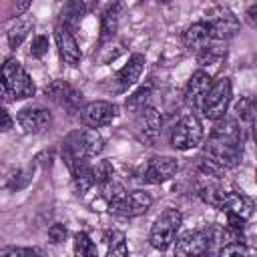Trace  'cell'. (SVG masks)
Returning <instances> with one entry per match:
<instances>
[{
  "label": "cell",
  "mask_w": 257,
  "mask_h": 257,
  "mask_svg": "<svg viewBox=\"0 0 257 257\" xmlns=\"http://www.w3.org/2000/svg\"><path fill=\"white\" fill-rule=\"evenodd\" d=\"M116 116V106L108 100H92L86 102L80 110V118L84 122V126L88 128H100L106 126L114 120Z\"/></svg>",
  "instance_id": "cell-11"
},
{
  "label": "cell",
  "mask_w": 257,
  "mask_h": 257,
  "mask_svg": "<svg viewBox=\"0 0 257 257\" xmlns=\"http://www.w3.org/2000/svg\"><path fill=\"white\" fill-rule=\"evenodd\" d=\"M14 126V120H12V116H10V112L0 104V133H6V131H10Z\"/></svg>",
  "instance_id": "cell-34"
},
{
  "label": "cell",
  "mask_w": 257,
  "mask_h": 257,
  "mask_svg": "<svg viewBox=\"0 0 257 257\" xmlns=\"http://www.w3.org/2000/svg\"><path fill=\"white\" fill-rule=\"evenodd\" d=\"M231 96H233L231 78L223 76V78H219L217 82H211V88L207 90V94H205V98H203V104H201L203 114H205L209 120H219V118H223L225 112H227V108H229Z\"/></svg>",
  "instance_id": "cell-4"
},
{
  "label": "cell",
  "mask_w": 257,
  "mask_h": 257,
  "mask_svg": "<svg viewBox=\"0 0 257 257\" xmlns=\"http://www.w3.org/2000/svg\"><path fill=\"white\" fill-rule=\"evenodd\" d=\"M209 88H211V74L203 68L195 70L187 82V88H185V102L191 108H201L203 98H205Z\"/></svg>",
  "instance_id": "cell-15"
},
{
  "label": "cell",
  "mask_w": 257,
  "mask_h": 257,
  "mask_svg": "<svg viewBox=\"0 0 257 257\" xmlns=\"http://www.w3.org/2000/svg\"><path fill=\"white\" fill-rule=\"evenodd\" d=\"M143 68H145V56L143 54H133L131 58H128V62L112 76V78H108V90L110 92H124L128 86H133L137 80H139V76L143 74Z\"/></svg>",
  "instance_id": "cell-10"
},
{
  "label": "cell",
  "mask_w": 257,
  "mask_h": 257,
  "mask_svg": "<svg viewBox=\"0 0 257 257\" xmlns=\"http://www.w3.org/2000/svg\"><path fill=\"white\" fill-rule=\"evenodd\" d=\"M181 221H183V217H181V213L177 209H165L155 219V223L151 227V233H149L151 245L155 249H161V251L169 249L173 245L175 237H177V231L181 227Z\"/></svg>",
  "instance_id": "cell-5"
},
{
  "label": "cell",
  "mask_w": 257,
  "mask_h": 257,
  "mask_svg": "<svg viewBox=\"0 0 257 257\" xmlns=\"http://www.w3.org/2000/svg\"><path fill=\"white\" fill-rule=\"evenodd\" d=\"M94 243L90 241V237L84 233V231H80V233H76L74 235V253L76 255H80V257H86V255H94Z\"/></svg>",
  "instance_id": "cell-28"
},
{
  "label": "cell",
  "mask_w": 257,
  "mask_h": 257,
  "mask_svg": "<svg viewBox=\"0 0 257 257\" xmlns=\"http://www.w3.org/2000/svg\"><path fill=\"white\" fill-rule=\"evenodd\" d=\"M177 255H203L209 253V239L205 229H195V231H185L175 245Z\"/></svg>",
  "instance_id": "cell-17"
},
{
  "label": "cell",
  "mask_w": 257,
  "mask_h": 257,
  "mask_svg": "<svg viewBox=\"0 0 257 257\" xmlns=\"http://www.w3.org/2000/svg\"><path fill=\"white\" fill-rule=\"evenodd\" d=\"M153 205V197L147 191H131L124 193L118 201L108 203V211L118 215V217H139L145 215Z\"/></svg>",
  "instance_id": "cell-8"
},
{
  "label": "cell",
  "mask_w": 257,
  "mask_h": 257,
  "mask_svg": "<svg viewBox=\"0 0 257 257\" xmlns=\"http://www.w3.org/2000/svg\"><path fill=\"white\" fill-rule=\"evenodd\" d=\"M217 253H219L221 257H231V255H247L249 249L245 247L243 241H229V243L221 245V247L217 249Z\"/></svg>",
  "instance_id": "cell-29"
},
{
  "label": "cell",
  "mask_w": 257,
  "mask_h": 257,
  "mask_svg": "<svg viewBox=\"0 0 257 257\" xmlns=\"http://www.w3.org/2000/svg\"><path fill=\"white\" fill-rule=\"evenodd\" d=\"M199 54H197V60H199V64H213V62H217L223 54H225V48H221L219 44H207V46H203L201 50H197Z\"/></svg>",
  "instance_id": "cell-26"
},
{
  "label": "cell",
  "mask_w": 257,
  "mask_h": 257,
  "mask_svg": "<svg viewBox=\"0 0 257 257\" xmlns=\"http://www.w3.org/2000/svg\"><path fill=\"white\" fill-rule=\"evenodd\" d=\"M0 255H44V251L38 247H4Z\"/></svg>",
  "instance_id": "cell-31"
},
{
  "label": "cell",
  "mask_w": 257,
  "mask_h": 257,
  "mask_svg": "<svg viewBox=\"0 0 257 257\" xmlns=\"http://www.w3.org/2000/svg\"><path fill=\"white\" fill-rule=\"evenodd\" d=\"M203 141V124L195 114H185L179 118V122L173 126L171 133V145L179 151H189L199 147Z\"/></svg>",
  "instance_id": "cell-6"
},
{
  "label": "cell",
  "mask_w": 257,
  "mask_h": 257,
  "mask_svg": "<svg viewBox=\"0 0 257 257\" xmlns=\"http://www.w3.org/2000/svg\"><path fill=\"white\" fill-rule=\"evenodd\" d=\"M237 116H239V120H241V131H243V126L247 128V131H251V126H253V116H255V104H253V100L251 98H241L239 100V104H237Z\"/></svg>",
  "instance_id": "cell-25"
},
{
  "label": "cell",
  "mask_w": 257,
  "mask_h": 257,
  "mask_svg": "<svg viewBox=\"0 0 257 257\" xmlns=\"http://www.w3.org/2000/svg\"><path fill=\"white\" fill-rule=\"evenodd\" d=\"M18 124L28 135H40L52 124V114L42 106H30L22 108L18 112Z\"/></svg>",
  "instance_id": "cell-13"
},
{
  "label": "cell",
  "mask_w": 257,
  "mask_h": 257,
  "mask_svg": "<svg viewBox=\"0 0 257 257\" xmlns=\"http://www.w3.org/2000/svg\"><path fill=\"white\" fill-rule=\"evenodd\" d=\"M203 157L209 159L211 163H215L223 171L237 167L243 157V131H241L239 122L233 118L221 120L213 128V133L205 145Z\"/></svg>",
  "instance_id": "cell-1"
},
{
  "label": "cell",
  "mask_w": 257,
  "mask_h": 257,
  "mask_svg": "<svg viewBox=\"0 0 257 257\" xmlns=\"http://www.w3.org/2000/svg\"><path fill=\"white\" fill-rule=\"evenodd\" d=\"M0 84L6 88L10 98H18V100L34 96V90H36L32 78L16 58H8L0 66Z\"/></svg>",
  "instance_id": "cell-3"
},
{
  "label": "cell",
  "mask_w": 257,
  "mask_h": 257,
  "mask_svg": "<svg viewBox=\"0 0 257 257\" xmlns=\"http://www.w3.org/2000/svg\"><path fill=\"white\" fill-rule=\"evenodd\" d=\"M66 233H68L66 231V225H62V223H54L48 229V237H50L52 243H62L66 239Z\"/></svg>",
  "instance_id": "cell-33"
},
{
  "label": "cell",
  "mask_w": 257,
  "mask_h": 257,
  "mask_svg": "<svg viewBox=\"0 0 257 257\" xmlns=\"http://www.w3.org/2000/svg\"><path fill=\"white\" fill-rule=\"evenodd\" d=\"M177 171H179L177 159H173V157H153L145 165V169L141 173V181L151 183V185H161V183L173 179L177 175Z\"/></svg>",
  "instance_id": "cell-12"
},
{
  "label": "cell",
  "mask_w": 257,
  "mask_h": 257,
  "mask_svg": "<svg viewBox=\"0 0 257 257\" xmlns=\"http://www.w3.org/2000/svg\"><path fill=\"white\" fill-rule=\"evenodd\" d=\"M54 38H56V46H58V52H60V58L70 64V66H76L80 62V48H78V42L72 34V30L64 24H58L54 28Z\"/></svg>",
  "instance_id": "cell-14"
},
{
  "label": "cell",
  "mask_w": 257,
  "mask_h": 257,
  "mask_svg": "<svg viewBox=\"0 0 257 257\" xmlns=\"http://www.w3.org/2000/svg\"><path fill=\"white\" fill-rule=\"evenodd\" d=\"M92 175H94V183L96 185H104L112 179L114 175V169H112V163L110 161H98L96 167H92Z\"/></svg>",
  "instance_id": "cell-27"
},
{
  "label": "cell",
  "mask_w": 257,
  "mask_h": 257,
  "mask_svg": "<svg viewBox=\"0 0 257 257\" xmlns=\"http://www.w3.org/2000/svg\"><path fill=\"white\" fill-rule=\"evenodd\" d=\"M32 26H34L32 16H28V14L18 16L12 22V26L8 28V44H10V48H18L22 44V40L28 36V32L32 30Z\"/></svg>",
  "instance_id": "cell-21"
},
{
  "label": "cell",
  "mask_w": 257,
  "mask_h": 257,
  "mask_svg": "<svg viewBox=\"0 0 257 257\" xmlns=\"http://www.w3.org/2000/svg\"><path fill=\"white\" fill-rule=\"evenodd\" d=\"M211 40H213V38H211V32H209V26H207L205 20L191 24V26L183 32V44H185V48H189V50H201V48L207 46Z\"/></svg>",
  "instance_id": "cell-19"
},
{
  "label": "cell",
  "mask_w": 257,
  "mask_h": 257,
  "mask_svg": "<svg viewBox=\"0 0 257 257\" xmlns=\"http://www.w3.org/2000/svg\"><path fill=\"white\" fill-rule=\"evenodd\" d=\"M247 16H249V22H251V26H255V6H251V8H249Z\"/></svg>",
  "instance_id": "cell-35"
},
{
  "label": "cell",
  "mask_w": 257,
  "mask_h": 257,
  "mask_svg": "<svg viewBox=\"0 0 257 257\" xmlns=\"http://www.w3.org/2000/svg\"><path fill=\"white\" fill-rule=\"evenodd\" d=\"M8 96H10V94H8V92H6V88H4L2 84H0V104H2V102H4V100H6Z\"/></svg>",
  "instance_id": "cell-36"
},
{
  "label": "cell",
  "mask_w": 257,
  "mask_h": 257,
  "mask_svg": "<svg viewBox=\"0 0 257 257\" xmlns=\"http://www.w3.org/2000/svg\"><path fill=\"white\" fill-rule=\"evenodd\" d=\"M48 52V38L44 34H38L32 38V44H30V54L34 58H42L44 54Z\"/></svg>",
  "instance_id": "cell-30"
},
{
  "label": "cell",
  "mask_w": 257,
  "mask_h": 257,
  "mask_svg": "<svg viewBox=\"0 0 257 257\" xmlns=\"http://www.w3.org/2000/svg\"><path fill=\"white\" fill-rule=\"evenodd\" d=\"M82 14H84V0H66L64 2V8L60 12V18L64 26H68L70 30L76 28L82 20Z\"/></svg>",
  "instance_id": "cell-22"
},
{
  "label": "cell",
  "mask_w": 257,
  "mask_h": 257,
  "mask_svg": "<svg viewBox=\"0 0 257 257\" xmlns=\"http://www.w3.org/2000/svg\"><path fill=\"white\" fill-rule=\"evenodd\" d=\"M207 26H209V32H211V38L217 40V42H223V40H229L233 38L237 32H239V18L229 10V8H223V6H217V8H211L207 12V18H205Z\"/></svg>",
  "instance_id": "cell-7"
},
{
  "label": "cell",
  "mask_w": 257,
  "mask_h": 257,
  "mask_svg": "<svg viewBox=\"0 0 257 257\" xmlns=\"http://www.w3.org/2000/svg\"><path fill=\"white\" fill-rule=\"evenodd\" d=\"M217 209H221L223 213H235L243 219H249L253 215V209H255V203L243 195V193H235V191H223L219 203H217Z\"/></svg>",
  "instance_id": "cell-18"
},
{
  "label": "cell",
  "mask_w": 257,
  "mask_h": 257,
  "mask_svg": "<svg viewBox=\"0 0 257 257\" xmlns=\"http://www.w3.org/2000/svg\"><path fill=\"white\" fill-rule=\"evenodd\" d=\"M120 16H122V4L120 2H112L104 8L102 16H100V38H112L114 32L118 30L120 24Z\"/></svg>",
  "instance_id": "cell-20"
},
{
  "label": "cell",
  "mask_w": 257,
  "mask_h": 257,
  "mask_svg": "<svg viewBox=\"0 0 257 257\" xmlns=\"http://www.w3.org/2000/svg\"><path fill=\"white\" fill-rule=\"evenodd\" d=\"M161 126H163V118H161V112L155 106L147 104L141 110H137L135 133L145 145H155L157 143V139L161 135Z\"/></svg>",
  "instance_id": "cell-9"
},
{
  "label": "cell",
  "mask_w": 257,
  "mask_h": 257,
  "mask_svg": "<svg viewBox=\"0 0 257 257\" xmlns=\"http://www.w3.org/2000/svg\"><path fill=\"white\" fill-rule=\"evenodd\" d=\"M102 145H104V141L96 128L86 126L80 131H72L62 143V159L70 167L76 159L96 157L102 151Z\"/></svg>",
  "instance_id": "cell-2"
},
{
  "label": "cell",
  "mask_w": 257,
  "mask_h": 257,
  "mask_svg": "<svg viewBox=\"0 0 257 257\" xmlns=\"http://www.w3.org/2000/svg\"><path fill=\"white\" fill-rule=\"evenodd\" d=\"M32 181V171L30 169H26V171H18L16 175H14V179H12V183H10V189L14 191H18V189H22V187H26L28 183Z\"/></svg>",
  "instance_id": "cell-32"
},
{
  "label": "cell",
  "mask_w": 257,
  "mask_h": 257,
  "mask_svg": "<svg viewBox=\"0 0 257 257\" xmlns=\"http://www.w3.org/2000/svg\"><path fill=\"white\" fill-rule=\"evenodd\" d=\"M104 241H106V253L108 255H128V247H126V237L122 231H108L104 235Z\"/></svg>",
  "instance_id": "cell-23"
},
{
  "label": "cell",
  "mask_w": 257,
  "mask_h": 257,
  "mask_svg": "<svg viewBox=\"0 0 257 257\" xmlns=\"http://www.w3.org/2000/svg\"><path fill=\"white\" fill-rule=\"evenodd\" d=\"M44 92H46V96H48L50 100H54V102L66 106L68 110H76V108L80 106V102H82V94H80L76 88H72L66 80H52V82L46 86Z\"/></svg>",
  "instance_id": "cell-16"
},
{
  "label": "cell",
  "mask_w": 257,
  "mask_h": 257,
  "mask_svg": "<svg viewBox=\"0 0 257 257\" xmlns=\"http://www.w3.org/2000/svg\"><path fill=\"white\" fill-rule=\"evenodd\" d=\"M151 92H153V84L151 82H147V84H143V86H139L128 98H126V102H124V106L131 110V112H137V110H141L143 106H147V100H149V96H151Z\"/></svg>",
  "instance_id": "cell-24"
},
{
  "label": "cell",
  "mask_w": 257,
  "mask_h": 257,
  "mask_svg": "<svg viewBox=\"0 0 257 257\" xmlns=\"http://www.w3.org/2000/svg\"><path fill=\"white\" fill-rule=\"evenodd\" d=\"M157 2H161V4H167V2H171V0H157Z\"/></svg>",
  "instance_id": "cell-37"
}]
</instances>
